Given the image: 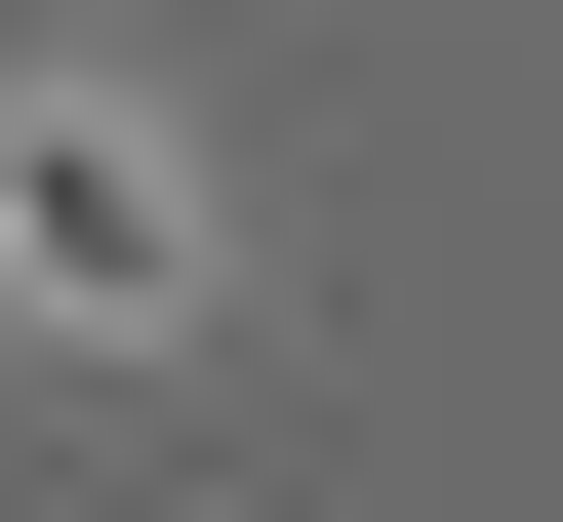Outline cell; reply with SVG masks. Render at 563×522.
Masks as SVG:
<instances>
[{
    "label": "cell",
    "mask_w": 563,
    "mask_h": 522,
    "mask_svg": "<svg viewBox=\"0 0 563 522\" xmlns=\"http://www.w3.org/2000/svg\"><path fill=\"white\" fill-rule=\"evenodd\" d=\"M0 281H41V322H201V201H162V121H0Z\"/></svg>",
    "instance_id": "1"
}]
</instances>
